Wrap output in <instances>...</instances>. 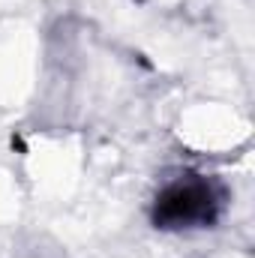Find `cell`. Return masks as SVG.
Returning a JSON list of instances; mask_svg holds the SVG:
<instances>
[{
	"label": "cell",
	"instance_id": "cell-1",
	"mask_svg": "<svg viewBox=\"0 0 255 258\" xmlns=\"http://www.w3.org/2000/svg\"><path fill=\"white\" fill-rule=\"evenodd\" d=\"M225 207V189L204 174L183 171L162 183V189L153 198V225L165 231H183V228H207L219 219Z\"/></svg>",
	"mask_w": 255,
	"mask_h": 258
}]
</instances>
